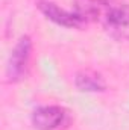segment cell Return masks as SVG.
I'll return each mask as SVG.
<instances>
[{
	"mask_svg": "<svg viewBox=\"0 0 129 130\" xmlns=\"http://www.w3.org/2000/svg\"><path fill=\"white\" fill-rule=\"evenodd\" d=\"M96 23L115 41H129V3L125 0H97Z\"/></svg>",
	"mask_w": 129,
	"mask_h": 130,
	"instance_id": "1",
	"label": "cell"
},
{
	"mask_svg": "<svg viewBox=\"0 0 129 130\" xmlns=\"http://www.w3.org/2000/svg\"><path fill=\"white\" fill-rule=\"evenodd\" d=\"M32 39L29 35H23L14 45L6 65V77L9 83H17L28 77L32 61Z\"/></svg>",
	"mask_w": 129,
	"mask_h": 130,
	"instance_id": "2",
	"label": "cell"
},
{
	"mask_svg": "<svg viewBox=\"0 0 129 130\" xmlns=\"http://www.w3.org/2000/svg\"><path fill=\"white\" fill-rule=\"evenodd\" d=\"M31 121L36 130H58L70 123V113L62 106L47 104L33 110Z\"/></svg>",
	"mask_w": 129,
	"mask_h": 130,
	"instance_id": "3",
	"label": "cell"
},
{
	"mask_svg": "<svg viewBox=\"0 0 129 130\" xmlns=\"http://www.w3.org/2000/svg\"><path fill=\"white\" fill-rule=\"evenodd\" d=\"M36 6L46 15V18H49L50 21H53L58 26L68 27V29H84L88 24L74 9L65 11L52 0H38Z\"/></svg>",
	"mask_w": 129,
	"mask_h": 130,
	"instance_id": "4",
	"label": "cell"
},
{
	"mask_svg": "<svg viewBox=\"0 0 129 130\" xmlns=\"http://www.w3.org/2000/svg\"><path fill=\"white\" fill-rule=\"evenodd\" d=\"M74 86L81 92H103L106 91V80L96 70H81L74 76Z\"/></svg>",
	"mask_w": 129,
	"mask_h": 130,
	"instance_id": "5",
	"label": "cell"
}]
</instances>
